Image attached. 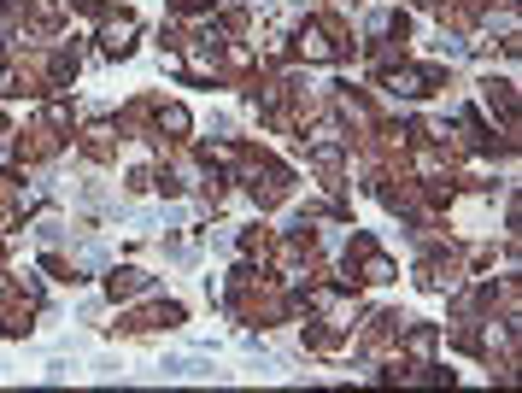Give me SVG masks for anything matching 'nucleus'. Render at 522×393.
I'll list each match as a JSON object with an SVG mask.
<instances>
[{"label": "nucleus", "mask_w": 522, "mask_h": 393, "mask_svg": "<svg viewBox=\"0 0 522 393\" xmlns=\"http://www.w3.org/2000/svg\"><path fill=\"white\" fill-rule=\"evenodd\" d=\"M165 375H211V370L194 364V358H165Z\"/></svg>", "instance_id": "nucleus-1"}]
</instances>
